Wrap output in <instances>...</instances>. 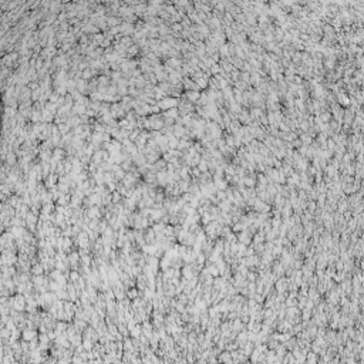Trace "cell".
<instances>
[{
  "label": "cell",
  "instance_id": "cell-1",
  "mask_svg": "<svg viewBox=\"0 0 364 364\" xmlns=\"http://www.w3.org/2000/svg\"><path fill=\"white\" fill-rule=\"evenodd\" d=\"M158 105H160L161 108H169V107H175V105H176V100H175V98H165V100H162L161 102H158Z\"/></svg>",
  "mask_w": 364,
  "mask_h": 364
},
{
  "label": "cell",
  "instance_id": "cell-2",
  "mask_svg": "<svg viewBox=\"0 0 364 364\" xmlns=\"http://www.w3.org/2000/svg\"><path fill=\"white\" fill-rule=\"evenodd\" d=\"M167 115L168 117H172V118H176V117H178V111H176L175 108H172V109H169V111L167 112Z\"/></svg>",
  "mask_w": 364,
  "mask_h": 364
}]
</instances>
